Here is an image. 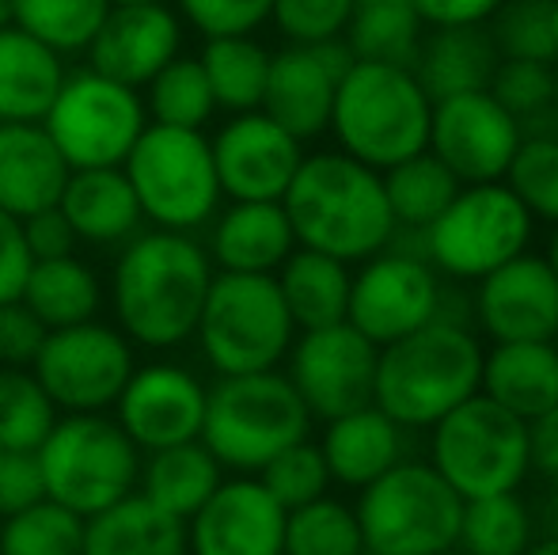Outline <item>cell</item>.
I'll return each mask as SVG.
<instances>
[{
  "instance_id": "1",
  "label": "cell",
  "mask_w": 558,
  "mask_h": 555,
  "mask_svg": "<svg viewBox=\"0 0 558 555\" xmlns=\"http://www.w3.org/2000/svg\"><path fill=\"white\" fill-rule=\"evenodd\" d=\"M214 275V260L191 232H137L125 240L111 275L118 331L148 350L194 339Z\"/></svg>"
},
{
  "instance_id": "2",
  "label": "cell",
  "mask_w": 558,
  "mask_h": 555,
  "mask_svg": "<svg viewBox=\"0 0 558 555\" xmlns=\"http://www.w3.org/2000/svg\"><path fill=\"white\" fill-rule=\"evenodd\" d=\"M281 209L293 225L296 244L338 263L373 260L396 232L380 171L345 153L304 156Z\"/></svg>"
},
{
  "instance_id": "3",
  "label": "cell",
  "mask_w": 558,
  "mask_h": 555,
  "mask_svg": "<svg viewBox=\"0 0 558 555\" xmlns=\"http://www.w3.org/2000/svg\"><path fill=\"white\" fill-rule=\"evenodd\" d=\"M483 385V347L468 327L426 324L380 347L373 403L403 430H426Z\"/></svg>"
},
{
  "instance_id": "4",
  "label": "cell",
  "mask_w": 558,
  "mask_h": 555,
  "mask_svg": "<svg viewBox=\"0 0 558 555\" xmlns=\"http://www.w3.org/2000/svg\"><path fill=\"white\" fill-rule=\"evenodd\" d=\"M434 99L422 92L411 69L353 61L338 81L331 130L345 156L373 171H388L426 153Z\"/></svg>"
},
{
  "instance_id": "5",
  "label": "cell",
  "mask_w": 558,
  "mask_h": 555,
  "mask_svg": "<svg viewBox=\"0 0 558 555\" xmlns=\"http://www.w3.org/2000/svg\"><path fill=\"white\" fill-rule=\"evenodd\" d=\"M312 415L286 373H240V377H217L206 388V419L202 437L221 468L240 475L263 472L278 453L304 442Z\"/></svg>"
},
{
  "instance_id": "6",
  "label": "cell",
  "mask_w": 558,
  "mask_h": 555,
  "mask_svg": "<svg viewBox=\"0 0 558 555\" xmlns=\"http://www.w3.org/2000/svg\"><path fill=\"white\" fill-rule=\"evenodd\" d=\"M194 339L217 377L278 370L296 339V324L281 301L278 278L217 270Z\"/></svg>"
},
{
  "instance_id": "7",
  "label": "cell",
  "mask_w": 558,
  "mask_h": 555,
  "mask_svg": "<svg viewBox=\"0 0 558 555\" xmlns=\"http://www.w3.org/2000/svg\"><path fill=\"white\" fill-rule=\"evenodd\" d=\"M357 526L365 555H437L456 548L463 498L426 460H399L361 487Z\"/></svg>"
},
{
  "instance_id": "8",
  "label": "cell",
  "mask_w": 558,
  "mask_h": 555,
  "mask_svg": "<svg viewBox=\"0 0 558 555\" xmlns=\"http://www.w3.org/2000/svg\"><path fill=\"white\" fill-rule=\"evenodd\" d=\"M145 221L168 232H194L214 221L221 206L214 148L202 130H175L148 122L122 160Z\"/></svg>"
},
{
  "instance_id": "9",
  "label": "cell",
  "mask_w": 558,
  "mask_h": 555,
  "mask_svg": "<svg viewBox=\"0 0 558 555\" xmlns=\"http://www.w3.org/2000/svg\"><path fill=\"white\" fill-rule=\"evenodd\" d=\"M46 498L92 518L137 491L141 449L107 415H58L38 445Z\"/></svg>"
},
{
  "instance_id": "10",
  "label": "cell",
  "mask_w": 558,
  "mask_h": 555,
  "mask_svg": "<svg viewBox=\"0 0 558 555\" xmlns=\"http://www.w3.org/2000/svg\"><path fill=\"white\" fill-rule=\"evenodd\" d=\"M429 430H434L429 464L463 503L517 491L532 472L529 422L509 415L483 393L463 400Z\"/></svg>"
},
{
  "instance_id": "11",
  "label": "cell",
  "mask_w": 558,
  "mask_h": 555,
  "mask_svg": "<svg viewBox=\"0 0 558 555\" xmlns=\"http://www.w3.org/2000/svg\"><path fill=\"white\" fill-rule=\"evenodd\" d=\"M532 214L506 183L460 186L448 209L426 229V263L456 281L486 278L524 255Z\"/></svg>"
},
{
  "instance_id": "12",
  "label": "cell",
  "mask_w": 558,
  "mask_h": 555,
  "mask_svg": "<svg viewBox=\"0 0 558 555\" xmlns=\"http://www.w3.org/2000/svg\"><path fill=\"white\" fill-rule=\"evenodd\" d=\"M145 126L148 114L141 92L96 69L65 73V84L43 119V130L65 156L69 171L122 168Z\"/></svg>"
},
{
  "instance_id": "13",
  "label": "cell",
  "mask_w": 558,
  "mask_h": 555,
  "mask_svg": "<svg viewBox=\"0 0 558 555\" xmlns=\"http://www.w3.org/2000/svg\"><path fill=\"white\" fill-rule=\"evenodd\" d=\"M133 370L137 365L130 339L99 319L46 331L43 350L31 365L61 415H104L118 403Z\"/></svg>"
},
{
  "instance_id": "14",
  "label": "cell",
  "mask_w": 558,
  "mask_h": 555,
  "mask_svg": "<svg viewBox=\"0 0 558 555\" xmlns=\"http://www.w3.org/2000/svg\"><path fill=\"white\" fill-rule=\"evenodd\" d=\"M376 358H380V347H373L357 327H316L293 339L286 377L312 419L331 422L373 403Z\"/></svg>"
},
{
  "instance_id": "15",
  "label": "cell",
  "mask_w": 558,
  "mask_h": 555,
  "mask_svg": "<svg viewBox=\"0 0 558 555\" xmlns=\"http://www.w3.org/2000/svg\"><path fill=\"white\" fill-rule=\"evenodd\" d=\"M441 278L426 260L399 252H380L350 281L345 324L357 327L373 347L407 339L418 327L434 324Z\"/></svg>"
},
{
  "instance_id": "16",
  "label": "cell",
  "mask_w": 558,
  "mask_h": 555,
  "mask_svg": "<svg viewBox=\"0 0 558 555\" xmlns=\"http://www.w3.org/2000/svg\"><path fill=\"white\" fill-rule=\"evenodd\" d=\"M521 141V122L490 92H468L434 104L426 148L463 186H475L501 183Z\"/></svg>"
},
{
  "instance_id": "17",
  "label": "cell",
  "mask_w": 558,
  "mask_h": 555,
  "mask_svg": "<svg viewBox=\"0 0 558 555\" xmlns=\"http://www.w3.org/2000/svg\"><path fill=\"white\" fill-rule=\"evenodd\" d=\"M350 65L353 53L345 38L316 46H286V50L270 53V76H266V96L258 111L304 145L331 130L335 92L338 81L350 73Z\"/></svg>"
},
{
  "instance_id": "18",
  "label": "cell",
  "mask_w": 558,
  "mask_h": 555,
  "mask_svg": "<svg viewBox=\"0 0 558 555\" xmlns=\"http://www.w3.org/2000/svg\"><path fill=\"white\" fill-rule=\"evenodd\" d=\"M209 148L221 194L232 202H281L304 160L301 141L263 111L232 114Z\"/></svg>"
},
{
  "instance_id": "19",
  "label": "cell",
  "mask_w": 558,
  "mask_h": 555,
  "mask_svg": "<svg viewBox=\"0 0 558 555\" xmlns=\"http://www.w3.org/2000/svg\"><path fill=\"white\" fill-rule=\"evenodd\" d=\"M118 426L141 453L198 442L206 419V385L171 362L141 365L114 403Z\"/></svg>"
},
{
  "instance_id": "20",
  "label": "cell",
  "mask_w": 558,
  "mask_h": 555,
  "mask_svg": "<svg viewBox=\"0 0 558 555\" xmlns=\"http://www.w3.org/2000/svg\"><path fill=\"white\" fill-rule=\"evenodd\" d=\"M475 319L494 342L558 339V278L539 255H517L506 267L478 278Z\"/></svg>"
},
{
  "instance_id": "21",
  "label": "cell",
  "mask_w": 558,
  "mask_h": 555,
  "mask_svg": "<svg viewBox=\"0 0 558 555\" xmlns=\"http://www.w3.org/2000/svg\"><path fill=\"white\" fill-rule=\"evenodd\" d=\"M286 510L255 480H221L209 503L186 521V552L194 555H281Z\"/></svg>"
},
{
  "instance_id": "22",
  "label": "cell",
  "mask_w": 558,
  "mask_h": 555,
  "mask_svg": "<svg viewBox=\"0 0 558 555\" xmlns=\"http://www.w3.org/2000/svg\"><path fill=\"white\" fill-rule=\"evenodd\" d=\"M183 53V15L171 4H111L88 46V69L125 88H145Z\"/></svg>"
},
{
  "instance_id": "23",
  "label": "cell",
  "mask_w": 558,
  "mask_h": 555,
  "mask_svg": "<svg viewBox=\"0 0 558 555\" xmlns=\"http://www.w3.org/2000/svg\"><path fill=\"white\" fill-rule=\"evenodd\" d=\"M69 164L43 122H0V209L20 221L58 206Z\"/></svg>"
},
{
  "instance_id": "24",
  "label": "cell",
  "mask_w": 558,
  "mask_h": 555,
  "mask_svg": "<svg viewBox=\"0 0 558 555\" xmlns=\"http://www.w3.org/2000/svg\"><path fill=\"white\" fill-rule=\"evenodd\" d=\"M206 252L228 275H278L296 252V237L281 202H232L214 221Z\"/></svg>"
},
{
  "instance_id": "25",
  "label": "cell",
  "mask_w": 558,
  "mask_h": 555,
  "mask_svg": "<svg viewBox=\"0 0 558 555\" xmlns=\"http://www.w3.org/2000/svg\"><path fill=\"white\" fill-rule=\"evenodd\" d=\"M58 209L65 221L73 225L76 240L96 248L125 244L141 232L137 194H133L130 179L122 168H88V171H69V183L61 191Z\"/></svg>"
},
{
  "instance_id": "26",
  "label": "cell",
  "mask_w": 558,
  "mask_h": 555,
  "mask_svg": "<svg viewBox=\"0 0 558 555\" xmlns=\"http://www.w3.org/2000/svg\"><path fill=\"white\" fill-rule=\"evenodd\" d=\"M498 46H494L486 23L471 27H434L422 35L418 58H414V81L422 84L429 99L468 96V92H486L490 76L498 69Z\"/></svg>"
},
{
  "instance_id": "27",
  "label": "cell",
  "mask_w": 558,
  "mask_h": 555,
  "mask_svg": "<svg viewBox=\"0 0 558 555\" xmlns=\"http://www.w3.org/2000/svg\"><path fill=\"white\" fill-rule=\"evenodd\" d=\"M509 415L532 422L558 403V347L555 342H494L483 354V385Z\"/></svg>"
},
{
  "instance_id": "28",
  "label": "cell",
  "mask_w": 558,
  "mask_h": 555,
  "mask_svg": "<svg viewBox=\"0 0 558 555\" xmlns=\"http://www.w3.org/2000/svg\"><path fill=\"white\" fill-rule=\"evenodd\" d=\"M319 453L335 483L368 487L403 460V426L384 415L376 403H368V408L327 422Z\"/></svg>"
},
{
  "instance_id": "29",
  "label": "cell",
  "mask_w": 558,
  "mask_h": 555,
  "mask_svg": "<svg viewBox=\"0 0 558 555\" xmlns=\"http://www.w3.org/2000/svg\"><path fill=\"white\" fill-rule=\"evenodd\" d=\"M81 555H186V521L130 491L114 506L84 518Z\"/></svg>"
},
{
  "instance_id": "30",
  "label": "cell",
  "mask_w": 558,
  "mask_h": 555,
  "mask_svg": "<svg viewBox=\"0 0 558 555\" xmlns=\"http://www.w3.org/2000/svg\"><path fill=\"white\" fill-rule=\"evenodd\" d=\"M61 84V53L20 27L0 31V122H43Z\"/></svg>"
},
{
  "instance_id": "31",
  "label": "cell",
  "mask_w": 558,
  "mask_h": 555,
  "mask_svg": "<svg viewBox=\"0 0 558 555\" xmlns=\"http://www.w3.org/2000/svg\"><path fill=\"white\" fill-rule=\"evenodd\" d=\"M221 480L225 468L202 442H183L171 449L148 453L137 475L141 495L179 521H191L209 503V495L221 487Z\"/></svg>"
},
{
  "instance_id": "32",
  "label": "cell",
  "mask_w": 558,
  "mask_h": 555,
  "mask_svg": "<svg viewBox=\"0 0 558 555\" xmlns=\"http://www.w3.org/2000/svg\"><path fill=\"white\" fill-rule=\"evenodd\" d=\"M274 278H278L281 301H286L296 331L345 324L350 281H353L345 263L331 260V255L308 252V248H296Z\"/></svg>"
},
{
  "instance_id": "33",
  "label": "cell",
  "mask_w": 558,
  "mask_h": 555,
  "mask_svg": "<svg viewBox=\"0 0 558 555\" xmlns=\"http://www.w3.org/2000/svg\"><path fill=\"white\" fill-rule=\"evenodd\" d=\"M20 301L43 319L46 331H58V327L96 319L104 286H99L96 270L88 263L76 260V255H65V260L35 263L27 281H23Z\"/></svg>"
},
{
  "instance_id": "34",
  "label": "cell",
  "mask_w": 558,
  "mask_h": 555,
  "mask_svg": "<svg viewBox=\"0 0 558 555\" xmlns=\"http://www.w3.org/2000/svg\"><path fill=\"white\" fill-rule=\"evenodd\" d=\"M198 61L206 69L217 111L247 114L263 107L266 76H270V50L258 38L251 35L206 38Z\"/></svg>"
},
{
  "instance_id": "35",
  "label": "cell",
  "mask_w": 558,
  "mask_h": 555,
  "mask_svg": "<svg viewBox=\"0 0 558 555\" xmlns=\"http://www.w3.org/2000/svg\"><path fill=\"white\" fill-rule=\"evenodd\" d=\"M426 23L418 20L411 0H373V4H353L345 46L353 61H380V65L414 69Z\"/></svg>"
},
{
  "instance_id": "36",
  "label": "cell",
  "mask_w": 558,
  "mask_h": 555,
  "mask_svg": "<svg viewBox=\"0 0 558 555\" xmlns=\"http://www.w3.org/2000/svg\"><path fill=\"white\" fill-rule=\"evenodd\" d=\"M536 541V518L517 491L468 498L460 514L456 552L463 555H524Z\"/></svg>"
},
{
  "instance_id": "37",
  "label": "cell",
  "mask_w": 558,
  "mask_h": 555,
  "mask_svg": "<svg viewBox=\"0 0 558 555\" xmlns=\"http://www.w3.org/2000/svg\"><path fill=\"white\" fill-rule=\"evenodd\" d=\"M380 179H384L391 217L403 229H429L463 186L429 148L411 156V160L396 164V168H388Z\"/></svg>"
},
{
  "instance_id": "38",
  "label": "cell",
  "mask_w": 558,
  "mask_h": 555,
  "mask_svg": "<svg viewBox=\"0 0 558 555\" xmlns=\"http://www.w3.org/2000/svg\"><path fill=\"white\" fill-rule=\"evenodd\" d=\"M145 114L156 126L202 130L217 114V99L209 92L206 69L191 53H179L175 61L160 69L145 84Z\"/></svg>"
},
{
  "instance_id": "39",
  "label": "cell",
  "mask_w": 558,
  "mask_h": 555,
  "mask_svg": "<svg viewBox=\"0 0 558 555\" xmlns=\"http://www.w3.org/2000/svg\"><path fill=\"white\" fill-rule=\"evenodd\" d=\"M111 0H12V27L38 38L53 53H88Z\"/></svg>"
},
{
  "instance_id": "40",
  "label": "cell",
  "mask_w": 558,
  "mask_h": 555,
  "mask_svg": "<svg viewBox=\"0 0 558 555\" xmlns=\"http://www.w3.org/2000/svg\"><path fill=\"white\" fill-rule=\"evenodd\" d=\"M61 411L31 370L0 365V449L38 453Z\"/></svg>"
},
{
  "instance_id": "41",
  "label": "cell",
  "mask_w": 558,
  "mask_h": 555,
  "mask_svg": "<svg viewBox=\"0 0 558 555\" xmlns=\"http://www.w3.org/2000/svg\"><path fill=\"white\" fill-rule=\"evenodd\" d=\"M281 555H365L357 514L331 495L296 506L286 514Z\"/></svg>"
},
{
  "instance_id": "42",
  "label": "cell",
  "mask_w": 558,
  "mask_h": 555,
  "mask_svg": "<svg viewBox=\"0 0 558 555\" xmlns=\"http://www.w3.org/2000/svg\"><path fill=\"white\" fill-rule=\"evenodd\" d=\"M84 518L65 506L43 503L0 518V555H81Z\"/></svg>"
},
{
  "instance_id": "43",
  "label": "cell",
  "mask_w": 558,
  "mask_h": 555,
  "mask_svg": "<svg viewBox=\"0 0 558 555\" xmlns=\"http://www.w3.org/2000/svg\"><path fill=\"white\" fill-rule=\"evenodd\" d=\"M486 31L501 61H544V65L558 61L551 0H506L486 20Z\"/></svg>"
},
{
  "instance_id": "44",
  "label": "cell",
  "mask_w": 558,
  "mask_h": 555,
  "mask_svg": "<svg viewBox=\"0 0 558 555\" xmlns=\"http://www.w3.org/2000/svg\"><path fill=\"white\" fill-rule=\"evenodd\" d=\"M506 186L532 221L558 225V137H524L506 171Z\"/></svg>"
},
{
  "instance_id": "45",
  "label": "cell",
  "mask_w": 558,
  "mask_h": 555,
  "mask_svg": "<svg viewBox=\"0 0 558 555\" xmlns=\"http://www.w3.org/2000/svg\"><path fill=\"white\" fill-rule=\"evenodd\" d=\"M255 480L278 498V506L286 514L296 510V506L316 503V498H324L327 487H331V472H327L324 453H319V445H312L308 437L289 445L286 453H278Z\"/></svg>"
},
{
  "instance_id": "46",
  "label": "cell",
  "mask_w": 558,
  "mask_h": 555,
  "mask_svg": "<svg viewBox=\"0 0 558 555\" xmlns=\"http://www.w3.org/2000/svg\"><path fill=\"white\" fill-rule=\"evenodd\" d=\"M353 0H274L270 20L289 46H316L342 38L350 27Z\"/></svg>"
},
{
  "instance_id": "47",
  "label": "cell",
  "mask_w": 558,
  "mask_h": 555,
  "mask_svg": "<svg viewBox=\"0 0 558 555\" xmlns=\"http://www.w3.org/2000/svg\"><path fill=\"white\" fill-rule=\"evenodd\" d=\"M486 92H490L517 122H524L551 107L555 65H544V61H498Z\"/></svg>"
},
{
  "instance_id": "48",
  "label": "cell",
  "mask_w": 558,
  "mask_h": 555,
  "mask_svg": "<svg viewBox=\"0 0 558 555\" xmlns=\"http://www.w3.org/2000/svg\"><path fill=\"white\" fill-rule=\"evenodd\" d=\"M186 27H194L202 38L225 35H255L270 20L274 0H175Z\"/></svg>"
},
{
  "instance_id": "49",
  "label": "cell",
  "mask_w": 558,
  "mask_h": 555,
  "mask_svg": "<svg viewBox=\"0 0 558 555\" xmlns=\"http://www.w3.org/2000/svg\"><path fill=\"white\" fill-rule=\"evenodd\" d=\"M46 342V327L23 301L0 304V365L31 370Z\"/></svg>"
},
{
  "instance_id": "50",
  "label": "cell",
  "mask_w": 558,
  "mask_h": 555,
  "mask_svg": "<svg viewBox=\"0 0 558 555\" xmlns=\"http://www.w3.org/2000/svg\"><path fill=\"white\" fill-rule=\"evenodd\" d=\"M43 468H38V453H15L0 449V518L27 510V506L43 503Z\"/></svg>"
},
{
  "instance_id": "51",
  "label": "cell",
  "mask_w": 558,
  "mask_h": 555,
  "mask_svg": "<svg viewBox=\"0 0 558 555\" xmlns=\"http://www.w3.org/2000/svg\"><path fill=\"white\" fill-rule=\"evenodd\" d=\"M31 267H35V260H31L27 240H23V221L0 209V304L20 301Z\"/></svg>"
},
{
  "instance_id": "52",
  "label": "cell",
  "mask_w": 558,
  "mask_h": 555,
  "mask_svg": "<svg viewBox=\"0 0 558 555\" xmlns=\"http://www.w3.org/2000/svg\"><path fill=\"white\" fill-rule=\"evenodd\" d=\"M23 240H27V252H31V260H35V263L76 255V244H81V240H76V232H73V225L65 221V214H61L58 206L27 217V221H23Z\"/></svg>"
},
{
  "instance_id": "53",
  "label": "cell",
  "mask_w": 558,
  "mask_h": 555,
  "mask_svg": "<svg viewBox=\"0 0 558 555\" xmlns=\"http://www.w3.org/2000/svg\"><path fill=\"white\" fill-rule=\"evenodd\" d=\"M426 27H471L486 23L506 0H411Z\"/></svg>"
},
{
  "instance_id": "54",
  "label": "cell",
  "mask_w": 558,
  "mask_h": 555,
  "mask_svg": "<svg viewBox=\"0 0 558 555\" xmlns=\"http://www.w3.org/2000/svg\"><path fill=\"white\" fill-rule=\"evenodd\" d=\"M529 453L532 468L547 480H558V403L529 422Z\"/></svg>"
},
{
  "instance_id": "55",
  "label": "cell",
  "mask_w": 558,
  "mask_h": 555,
  "mask_svg": "<svg viewBox=\"0 0 558 555\" xmlns=\"http://www.w3.org/2000/svg\"><path fill=\"white\" fill-rule=\"evenodd\" d=\"M536 533H544V536H558V480H551V487H547V495L539 498V506H536Z\"/></svg>"
},
{
  "instance_id": "56",
  "label": "cell",
  "mask_w": 558,
  "mask_h": 555,
  "mask_svg": "<svg viewBox=\"0 0 558 555\" xmlns=\"http://www.w3.org/2000/svg\"><path fill=\"white\" fill-rule=\"evenodd\" d=\"M524 555H558V536H539V541H532V548Z\"/></svg>"
},
{
  "instance_id": "57",
  "label": "cell",
  "mask_w": 558,
  "mask_h": 555,
  "mask_svg": "<svg viewBox=\"0 0 558 555\" xmlns=\"http://www.w3.org/2000/svg\"><path fill=\"white\" fill-rule=\"evenodd\" d=\"M12 27V0H0V31Z\"/></svg>"
},
{
  "instance_id": "58",
  "label": "cell",
  "mask_w": 558,
  "mask_h": 555,
  "mask_svg": "<svg viewBox=\"0 0 558 555\" xmlns=\"http://www.w3.org/2000/svg\"><path fill=\"white\" fill-rule=\"evenodd\" d=\"M547 263H551V270H555V278H558V229H555V237H551V248H547Z\"/></svg>"
},
{
  "instance_id": "59",
  "label": "cell",
  "mask_w": 558,
  "mask_h": 555,
  "mask_svg": "<svg viewBox=\"0 0 558 555\" xmlns=\"http://www.w3.org/2000/svg\"><path fill=\"white\" fill-rule=\"evenodd\" d=\"M111 4H168V0H111Z\"/></svg>"
},
{
  "instance_id": "60",
  "label": "cell",
  "mask_w": 558,
  "mask_h": 555,
  "mask_svg": "<svg viewBox=\"0 0 558 555\" xmlns=\"http://www.w3.org/2000/svg\"><path fill=\"white\" fill-rule=\"evenodd\" d=\"M551 27H555V46H558V0H551Z\"/></svg>"
},
{
  "instance_id": "61",
  "label": "cell",
  "mask_w": 558,
  "mask_h": 555,
  "mask_svg": "<svg viewBox=\"0 0 558 555\" xmlns=\"http://www.w3.org/2000/svg\"><path fill=\"white\" fill-rule=\"evenodd\" d=\"M551 111L558 114V69H555V96H551Z\"/></svg>"
},
{
  "instance_id": "62",
  "label": "cell",
  "mask_w": 558,
  "mask_h": 555,
  "mask_svg": "<svg viewBox=\"0 0 558 555\" xmlns=\"http://www.w3.org/2000/svg\"><path fill=\"white\" fill-rule=\"evenodd\" d=\"M437 555H463V552H456V548H448V552H437Z\"/></svg>"
},
{
  "instance_id": "63",
  "label": "cell",
  "mask_w": 558,
  "mask_h": 555,
  "mask_svg": "<svg viewBox=\"0 0 558 555\" xmlns=\"http://www.w3.org/2000/svg\"><path fill=\"white\" fill-rule=\"evenodd\" d=\"M353 4H373V0H353Z\"/></svg>"
},
{
  "instance_id": "64",
  "label": "cell",
  "mask_w": 558,
  "mask_h": 555,
  "mask_svg": "<svg viewBox=\"0 0 558 555\" xmlns=\"http://www.w3.org/2000/svg\"><path fill=\"white\" fill-rule=\"evenodd\" d=\"M555 347H558V339H555Z\"/></svg>"
}]
</instances>
